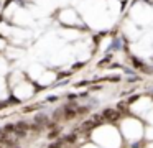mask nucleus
Wrapping results in <instances>:
<instances>
[{
  "label": "nucleus",
  "instance_id": "obj_2",
  "mask_svg": "<svg viewBox=\"0 0 153 148\" xmlns=\"http://www.w3.org/2000/svg\"><path fill=\"white\" fill-rule=\"evenodd\" d=\"M58 133H59V130H54V132H51V133H50V137L53 138V137H56Z\"/></svg>",
  "mask_w": 153,
  "mask_h": 148
},
{
  "label": "nucleus",
  "instance_id": "obj_1",
  "mask_svg": "<svg viewBox=\"0 0 153 148\" xmlns=\"http://www.w3.org/2000/svg\"><path fill=\"white\" fill-rule=\"evenodd\" d=\"M119 115H120L119 112H117V110H112V109H107V110L104 112V118H107V120H115Z\"/></svg>",
  "mask_w": 153,
  "mask_h": 148
}]
</instances>
